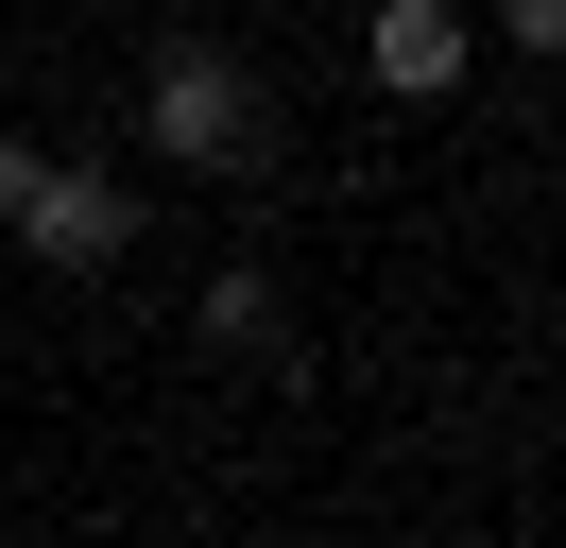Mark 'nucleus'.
Returning a JSON list of instances; mask_svg holds the SVG:
<instances>
[{"label": "nucleus", "instance_id": "nucleus-1", "mask_svg": "<svg viewBox=\"0 0 566 548\" xmlns=\"http://www.w3.org/2000/svg\"><path fill=\"white\" fill-rule=\"evenodd\" d=\"M138 155H189V171H223V189H258L292 137H275V103H258V68L223 52V34H172V52L138 68Z\"/></svg>", "mask_w": 566, "mask_h": 548}, {"label": "nucleus", "instance_id": "nucleus-2", "mask_svg": "<svg viewBox=\"0 0 566 548\" xmlns=\"http://www.w3.org/2000/svg\"><path fill=\"white\" fill-rule=\"evenodd\" d=\"M18 240H35V274H120V257H138V171H120V155H35Z\"/></svg>", "mask_w": 566, "mask_h": 548}, {"label": "nucleus", "instance_id": "nucleus-3", "mask_svg": "<svg viewBox=\"0 0 566 548\" xmlns=\"http://www.w3.org/2000/svg\"><path fill=\"white\" fill-rule=\"evenodd\" d=\"M360 68H378L395 103H447L463 86V0H378V18H360Z\"/></svg>", "mask_w": 566, "mask_h": 548}, {"label": "nucleus", "instance_id": "nucleus-4", "mask_svg": "<svg viewBox=\"0 0 566 548\" xmlns=\"http://www.w3.org/2000/svg\"><path fill=\"white\" fill-rule=\"evenodd\" d=\"M207 342H223V360H292V292H275L258 257H223V274H207Z\"/></svg>", "mask_w": 566, "mask_h": 548}, {"label": "nucleus", "instance_id": "nucleus-5", "mask_svg": "<svg viewBox=\"0 0 566 548\" xmlns=\"http://www.w3.org/2000/svg\"><path fill=\"white\" fill-rule=\"evenodd\" d=\"M497 34L515 52H566V0H497Z\"/></svg>", "mask_w": 566, "mask_h": 548}, {"label": "nucleus", "instance_id": "nucleus-6", "mask_svg": "<svg viewBox=\"0 0 566 548\" xmlns=\"http://www.w3.org/2000/svg\"><path fill=\"white\" fill-rule=\"evenodd\" d=\"M18 189H35V137H18V120H0V223H18Z\"/></svg>", "mask_w": 566, "mask_h": 548}]
</instances>
